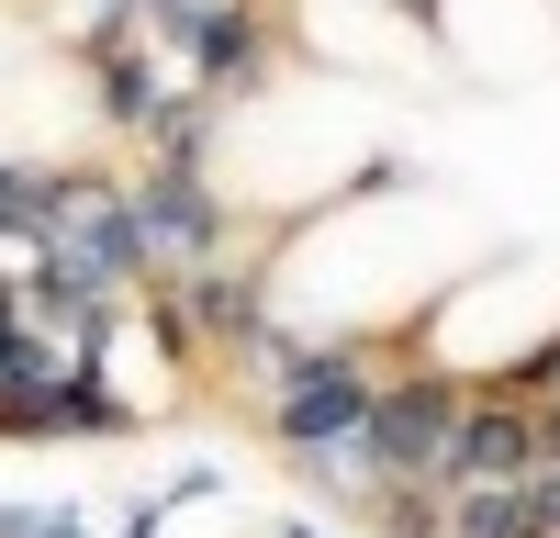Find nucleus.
Instances as JSON below:
<instances>
[{"label": "nucleus", "mask_w": 560, "mask_h": 538, "mask_svg": "<svg viewBox=\"0 0 560 538\" xmlns=\"http://www.w3.org/2000/svg\"><path fill=\"white\" fill-rule=\"evenodd\" d=\"M124 202H135V236H147V281H179V269L236 247V202L213 191L202 157H147L124 179Z\"/></svg>", "instance_id": "obj_2"}, {"label": "nucleus", "mask_w": 560, "mask_h": 538, "mask_svg": "<svg viewBox=\"0 0 560 538\" xmlns=\"http://www.w3.org/2000/svg\"><path fill=\"white\" fill-rule=\"evenodd\" d=\"M438 505H448L438 482H382V493H370V527H382V538H438Z\"/></svg>", "instance_id": "obj_10"}, {"label": "nucleus", "mask_w": 560, "mask_h": 538, "mask_svg": "<svg viewBox=\"0 0 560 538\" xmlns=\"http://www.w3.org/2000/svg\"><path fill=\"white\" fill-rule=\"evenodd\" d=\"M448 505H438V538H527V505H516V482H438Z\"/></svg>", "instance_id": "obj_8"}, {"label": "nucleus", "mask_w": 560, "mask_h": 538, "mask_svg": "<svg viewBox=\"0 0 560 538\" xmlns=\"http://www.w3.org/2000/svg\"><path fill=\"white\" fill-rule=\"evenodd\" d=\"M0 538H90V516L79 505H12L0 493Z\"/></svg>", "instance_id": "obj_11"}, {"label": "nucleus", "mask_w": 560, "mask_h": 538, "mask_svg": "<svg viewBox=\"0 0 560 538\" xmlns=\"http://www.w3.org/2000/svg\"><path fill=\"white\" fill-rule=\"evenodd\" d=\"M0 437H135V404L113 393V371L0 382Z\"/></svg>", "instance_id": "obj_4"}, {"label": "nucleus", "mask_w": 560, "mask_h": 538, "mask_svg": "<svg viewBox=\"0 0 560 538\" xmlns=\"http://www.w3.org/2000/svg\"><path fill=\"white\" fill-rule=\"evenodd\" d=\"M516 505H527V538H560V460H538L516 482Z\"/></svg>", "instance_id": "obj_12"}, {"label": "nucleus", "mask_w": 560, "mask_h": 538, "mask_svg": "<svg viewBox=\"0 0 560 538\" xmlns=\"http://www.w3.org/2000/svg\"><path fill=\"white\" fill-rule=\"evenodd\" d=\"M124 538H158V493H135V505H124Z\"/></svg>", "instance_id": "obj_13"}, {"label": "nucleus", "mask_w": 560, "mask_h": 538, "mask_svg": "<svg viewBox=\"0 0 560 538\" xmlns=\"http://www.w3.org/2000/svg\"><path fill=\"white\" fill-rule=\"evenodd\" d=\"M269 538H325V527H314V516H280V527H269Z\"/></svg>", "instance_id": "obj_14"}, {"label": "nucleus", "mask_w": 560, "mask_h": 538, "mask_svg": "<svg viewBox=\"0 0 560 538\" xmlns=\"http://www.w3.org/2000/svg\"><path fill=\"white\" fill-rule=\"evenodd\" d=\"M292 482L314 493V505H348V516H370V493H382L393 471L370 460V437H325V448H292Z\"/></svg>", "instance_id": "obj_7"}, {"label": "nucleus", "mask_w": 560, "mask_h": 538, "mask_svg": "<svg viewBox=\"0 0 560 538\" xmlns=\"http://www.w3.org/2000/svg\"><path fill=\"white\" fill-rule=\"evenodd\" d=\"M179 303H191V326H202V359H236L258 326H280V281H269V258H202V269H179Z\"/></svg>", "instance_id": "obj_5"}, {"label": "nucleus", "mask_w": 560, "mask_h": 538, "mask_svg": "<svg viewBox=\"0 0 560 538\" xmlns=\"http://www.w3.org/2000/svg\"><path fill=\"white\" fill-rule=\"evenodd\" d=\"M538 460H549V437H538V404H516V393L471 382V416H459V437H448L438 482H527Z\"/></svg>", "instance_id": "obj_6"}, {"label": "nucleus", "mask_w": 560, "mask_h": 538, "mask_svg": "<svg viewBox=\"0 0 560 538\" xmlns=\"http://www.w3.org/2000/svg\"><path fill=\"white\" fill-rule=\"evenodd\" d=\"M459 416H471V371L459 359H415V371H382V393H370V460H382L393 482H438Z\"/></svg>", "instance_id": "obj_3"}, {"label": "nucleus", "mask_w": 560, "mask_h": 538, "mask_svg": "<svg viewBox=\"0 0 560 538\" xmlns=\"http://www.w3.org/2000/svg\"><path fill=\"white\" fill-rule=\"evenodd\" d=\"M34 258L57 269V281H79V292L135 303L147 292V236H135L124 179L113 168H45V236H34Z\"/></svg>", "instance_id": "obj_1"}, {"label": "nucleus", "mask_w": 560, "mask_h": 538, "mask_svg": "<svg viewBox=\"0 0 560 538\" xmlns=\"http://www.w3.org/2000/svg\"><path fill=\"white\" fill-rule=\"evenodd\" d=\"M45 236V168L0 157V247H34Z\"/></svg>", "instance_id": "obj_9"}]
</instances>
